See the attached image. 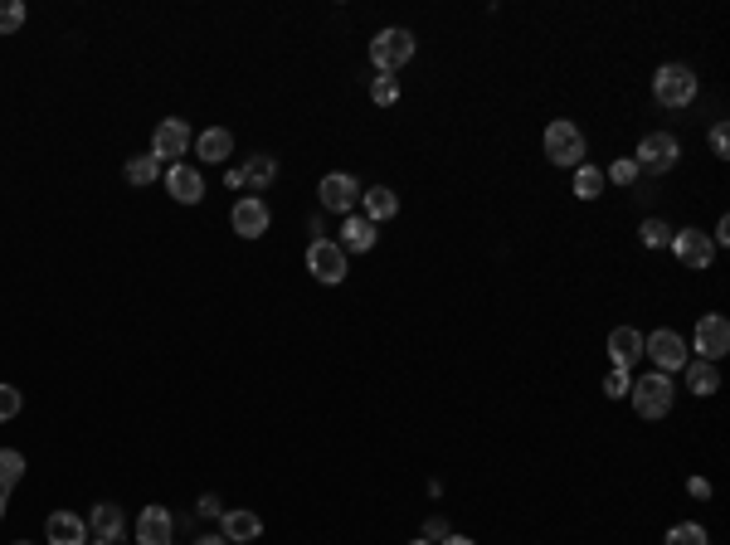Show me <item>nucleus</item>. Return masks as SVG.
I'll return each instance as SVG.
<instances>
[{
  "label": "nucleus",
  "mask_w": 730,
  "mask_h": 545,
  "mask_svg": "<svg viewBox=\"0 0 730 545\" xmlns=\"http://www.w3.org/2000/svg\"><path fill=\"white\" fill-rule=\"evenodd\" d=\"M438 545H477L473 536H448V541H438Z\"/></svg>",
  "instance_id": "40"
},
{
  "label": "nucleus",
  "mask_w": 730,
  "mask_h": 545,
  "mask_svg": "<svg viewBox=\"0 0 730 545\" xmlns=\"http://www.w3.org/2000/svg\"><path fill=\"white\" fill-rule=\"evenodd\" d=\"M317 195H322V205H327L331 215H351V210L361 205V181H356V176H341V171H331V176H322Z\"/></svg>",
  "instance_id": "10"
},
{
  "label": "nucleus",
  "mask_w": 730,
  "mask_h": 545,
  "mask_svg": "<svg viewBox=\"0 0 730 545\" xmlns=\"http://www.w3.org/2000/svg\"><path fill=\"white\" fill-rule=\"evenodd\" d=\"M711 244H730V219H721V224H716V234H711Z\"/></svg>",
  "instance_id": "39"
},
{
  "label": "nucleus",
  "mask_w": 730,
  "mask_h": 545,
  "mask_svg": "<svg viewBox=\"0 0 730 545\" xmlns=\"http://www.w3.org/2000/svg\"><path fill=\"white\" fill-rule=\"evenodd\" d=\"M643 356H653V365L662 375H672V370H682V365L692 361V351H687V341L677 336L672 327L653 331V336H643Z\"/></svg>",
  "instance_id": "8"
},
{
  "label": "nucleus",
  "mask_w": 730,
  "mask_h": 545,
  "mask_svg": "<svg viewBox=\"0 0 730 545\" xmlns=\"http://www.w3.org/2000/svg\"><path fill=\"white\" fill-rule=\"evenodd\" d=\"M672 254L682 268H711V258H716V244H711V234H701V229H677L672 234Z\"/></svg>",
  "instance_id": "11"
},
{
  "label": "nucleus",
  "mask_w": 730,
  "mask_h": 545,
  "mask_svg": "<svg viewBox=\"0 0 730 545\" xmlns=\"http://www.w3.org/2000/svg\"><path fill=\"white\" fill-rule=\"evenodd\" d=\"M667 545H706V531H701V521H677V526L667 531Z\"/></svg>",
  "instance_id": "29"
},
{
  "label": "nucleus",
  "mask_w": 730,
  "mask_h": 545,
  "mask_svg": "<svg viewBox=\"0 0 730 545\" xmlns=\"http://www.w3.org/2000/svg\"><path fill=\"white\" fill-rule=\"evenodd\" d=\"M15 545H30V541H15Z\"/></svg>",
  "instance_id": "44"
},
{
  "label": "nucleus",
  "mask_w": 730,
  "mask_h": 545,
  "mask_svg": "<svg viewBox=\"0 0 730 545\" xmlns=\"http://www.w3.org/2000/svg\"><path fill=\"white\" fill-rule=\"evenodd\" d=\"M609 361L619 365V370H633V365L643 361V331H633V327L609 331Z\"/></svg>",
  "instance_id": "17"
},
{
  "label": "nucleus",
  "mask_w": 730,
  "mask_h": 545,
  "mask_svg": "<svg viewBox=\"0 0 730 545\" xmlns=\"http://www.w3.org/2000/svg\"><path fill=\"white\" fill-rule=\"evenodd\" d=\"M696 93H701V78L687 64H662L653 73V98L662 108H692Z\"/></svg>",
  "instance_id": "1"
},
{
  "label": "nucleus",
  "mask_w": 730,
  "mask_h": 545,
  "mask_svg": "<svg viewBox=\"0 0 730 545\" xmlns=\"http://www.w3.org/2000/svg\"><path fill=\"white\" fill-rule=\"evenodd\" d=\"M682 370H687V390H692L696 400H706V395L721 390V370H716L711 361H687Z\"/></svg>",
  "instance_id": "22"
},
{
  "label": "nucleus",
  "mask_w": 730,
  "mask_h": 545,
  "mask_svg": "<svg viewBox=\"0 0 730 545\" xmlns=\"http://www.w3.org/2000/svg\"><path fill=\"white\" fill-rule=\"evenodd\" d=\"M370 103H375V108H395V103H400V78H395V73H380V78L370 83Z\"/></svg>",
  "instance_id": "27"
},
{
  "label": "nucleus",
  "mask_w": 730,
  "mask_h": 545,
  "mask_svg": "<svg viewBox=\"0 0 730 545\" xmlns=\"http://www.w3.org/2000/svg\"><path fill=\"white\" fill-rule=\"evenodd\" d=\"M122 176H127V185H151L161 176V161H156V156H132V161L122 166Z\"/></svg>",
  "instance_id": "26"
},
{
  "label": "nucleus",
  "mask_w": 730,
  "mask_h": 545,
  "mask_svg": "<svg viewBox=\"0 0 730 545\" xmlns=\"http://www.w3.org/2000/svg\"><path fill=\"white\" fill-rule=\"evenodd\" d=\"M20 477H25V458L15 448H0V516H5V502H10V492H15Z\"/></svg>",
  "instance_id": "23"
},
{
  "label": "nucleus",
  "mask_w": 730,
  "mask_h": 545,
  "mask_svg": "<svg viewBox=\"0 0 730 545\" xmlns=\"http://www.w3.org/2000/svg\"><path fill=\"white\" fill-rule=\"evenodd\" d=\"M93 545H112V541H93Z\"/></svg>",
  "instance_id": "43"
},
{
  "label": "nucleus",
  "mask_w": 730,
  "mask_h": 545,
  "mask_svg": "<svg viewBox=\"0 0 730 545\" xmlns=\"http://www.w3.org/2000/svg\"><path fill=\"white\" fill-rule=\"evenodd\" d=\"M687 492H692L696 502H706V497H711V482H706V477H692V482H687Z\"/></svg>",
  "instance_id": "36"
},
{
  "label": "nucleus",
  "mask_w": 730,
  "mask_h": 545,
  "mask_svg": "<svg viewBox=\"0 0 730 545\" xmlns=\"http://www.w3.org/2000/svg\"><path fill=\"white\" fill-rule=\"evenodd\" d=\"M604 181H614V185H633V181H638V166H633V156H619V161L604 171Z\"/></svg>",
  "instance_id": "32"
},
{
  "label": "nucleus",
  "mask_w": 730,
  "mask_h": 545,
  "mask_svg": "<svg viewBox=\"0 0 730 545\" xmlns=\"http://www.w3.org/2000/svg\"><path fill=\"white\" fill-rule=\"evenodd\" d=\"M161 181H166V195H171L176 205H200V200H205V181H200V176H195V166H185V161L166 166V171H161Z\"/></svg>",
  "instance_id": "13"
},
{
  "label": "nucleus",
  "mask_w": 730,
  "mask_h": 545,
  "mask_svg": "<svg viewBox=\"0 0 730 545\" xmlns=\"http://www.w3.org/2000/svg\"><path fill=\"white\" fill-rule=\"evenodd\" d=\"M682 161V146L672 132H648L638 151H633V166H638V176H667L672 166Z\"/></svg>",
  "instance_id": "4"
},
{
  "label": "nucleus",
  "mask_w": 730,
  "mask_h": 545,
  "mask_svg": "<svg viewBox=\"0 0 730 545\" xmlns=\"http://www.w3.org/2000/svg\"><path fill=\"white\" fill-rule=\"evenodd\" d=\"M195 156H200V161H210V166H224V161L234 156V132H224V127L200 132V137H195Z\"/></svg>",
  "instance_id": "20"
},
{
  "label": "nucleus",
  "mask_w": 730,
  "mask_h": 545,
  "mask_svg": "<svg viewBox=\"0 0 730 545\" xmlns=\"http://www.w3.org/2000/svg\"><path fill=\"white\" fill-rule=\"evenodd\" d=\"M15 414H20V390L15 385H0V424L15 419Z\"/></svg>",
  "instance_id": "33"
},
{
  "label": "nucleus",
  "mask_w": 730,
  "mask_h": 545,
  "mask_svg": "<svg viewBox=\"0 0 730 545\" xmlns=\"http://www.w3.org/2000/svg\"><path fill=\"white\" fill-rule=\"evenodd\" d=\"M628 400H633V409H638L643 419H667V414H672V400H677V385H672V375L653 370V375L633 380Z\"/></svg>",
  "instance_id": "2"
},
{
  "label": "nucleus",
  "mask_w": 730,
  "mask_h": 545,
  "mask_svg": "<svg viewBox=\"0 0 730 545\" xmlns=\"http://www.w3.org/2000/svg\"><path fill=\"white\" fill-rule=\"evenodd\" d=\"M88 531L98 536V541H122V531H127V516H122V507L117 502H98L93 507V516H88Z\"/></svg>",
  "instance_id": "18"
},
{
  "label": "nucleus",
  "mask_w": 730,
  "mask_h": 545,
  "mask_svg": "<svg viewBox=\"0 0 730 545\" xmlns=\"http://www.w3.org/2000/svg\"><path fill=\"white\" fill-rule=\"evenodd\" d=\"M409 545H429V541H424V536H419V541H409Z\"/></svg>",
  "instance_id": "42"
},
{
  "label": "nucleus",
  "mask_w": 730,
  "mask_h": 545,
  "mask_svg": "<svg viewBox=\"0 0 730 545\" xmlns=\"http://www.w3.org/2000/svg\"><path fill=\"white\" fill-rule=\"evenodd\" d=\"M195 545H229V541H224V536H200Z\"/></svg>",
  "instance_id": "41"
},
{
  "label": "nucleus",
  "mask_w": 730,
  "mask_h": 545,
  "mask_svg": "<svg viewBox=\"0 0 730 545\" xmlns=\"http://www.w3.org/2000/svg\"><path fill=\"white\" fill-rule=\"evenodd\" d=\"M219 526H224V541L229 545H244V541H258V536H263V516L249 507H229L219 516Z\"/></svg>",
  "instance_id": "16"
},
{
  "label": "nucleus",
  "mask_w": 730,
  "mask_h": 545,
  "mask_svg": "<svg viewBox=\"0 0 730 545\" xmlns=\"http://www.w3.org/2000/svg\"><path fill=\"white\" fill-rule=\"evenodd\" d=\"M409 59H414V35L400 30V25H390V30H380L370 39V64L380 73H400Z\"/></svg>",
  "instance_id": "5"
},
{
  "label": "nucleus",
  "mask_w": 730,
  "mask_h": 545,
  "mask_svg": "<svg viewBox=\"0 0 730 545\" xmlns=\"http://www.w3.org/2000/svg\"><path fill=\"white\" fill-rule=\"evenodd\" d=\"M672 224L667 219H643V229H638V239H643V249H667L672 244Z\"/></svg>",
  "instance_id": "28"
},
{
  "label": "nucleus",
  "mask_w": 730,
  "mask_h": 545,
  "mask_svg": "<svg viewBox=\"0 0 730 545\" xmlns=\"http://www.w3.org/2000/svg\"><path fill=\"white\" fill-rule=\"evenodd\" d=\"M44 541L49 545H88V521L78 511H54L44 521Z\"/></svg>",
  "instance_id": "14"
},
{
  "label": "nucleus",
  "mask_w": 730,
  "mask_h": 545,
  "mask_svg": "<svg viewBox=\"0 0 730 545\" xmlns=\"http://www.w3.org/2000/svg\"><path fill=\"white\" fill-rule=\"evenodd\" d=\"M224 185H229V190H244V166H229V171H224Z\"/></svg>",
  "instance_id": "37"
},
{
  "label": "nucleus",
  "mask_w": 730,
  "mask_h": 545,
  "mask_svg": "<svg viewBox=\"0 0 730 545\" xmlns=\"http://www.w3.org/2000/svg\"><path fill=\"white\" fill-rule=\"evenodd\" d=\"M541 146H546L550 166H565V171H575V166H584V132L570 122V117H560V122H550L546 137H541Z\"/></svg>",
  "instance_id": "3"
},
{
  "label": "nucleus",
  "mask_w": 730,
  "mask_h": 545,
  "mask_svg": "<svg viewBox=\"0 0 730 545\" xmlns=\"http://www.w3.org/2000/svg\"><path fill=\"white\" fill-rule=\"evenodd\" d=\"M25 25V5L20 0H0V35H15Z\"/></svg>",
  "instance_id": "30"
},
{
  "label": "nucleus",
  "mask_w": 730,
  "mask_h": 545,
  "mask_svg": "<svg viewBox=\"0 0 730 545\" xmlns=\"http://www.w3.org/2000/svg\"><path fill=\"white\" fill-rule=\"evenodd\" d=\"M346 254H370L375 249V224L365 215H346V224H341V239H336Z\"/></svg>",
  "instance_id": "21"
},
{
  "label": "nucleus",
  "mask_w": 730,
  "mask_h": 545,
  "mask_svg": "<svg viewBox=\"0 0 730 545\" xmlns=\"http://www.w3.org/2000/svg\"><path fill=\"white\" fill-rule=\"evenodd\" d=\"M628 390H633V375H628V370H619V365H614V370L604 375V395H609V400H623Z\"/></svg>",
  "instance_id": "31"
},
{
  "label": "nucleus",
  "mask_w": 730,
  "mask_h": 545,
  "mask_svg": "<svg viewBox=\"0 0 730 545\" xmlns=\"http://www.w3.org/2000/svg\"><path fill=\"white\" fill-rule=\"evenodd\" d=\"M687 351H701V361H721L730 351V322L721 317V312H706L701 322H696V336H692V346Z\"/></svg>",
  "instance_id": "9"
},
{
  "label": "nucleus",
  "mask_w": 730,
  "mask_h": 545,
  "mask_svg": "<svg viewBox=\"0 0 730 545\" xmlns=\"http://www.w3.org/2000/svg\"><path fill=\"white\" fill-rule=\"evenodd\" d=\"M706 545H711V541H706Z\"/></svg>",
  "instance_id": "45"
},
{
  "label": "nucleus",
  "mask_w": 730,
  "mask_h": 545,
  "mask_svg": "<svg viewBox=\"0 0 730 545\" xmlns=\"http://www.w3.org/2000/svg\"><path fill=\"white\" fill-rule=\"evenodd\" d=\"M200 516H224V507H219V497H200Z\"/></svg>",
  "instance_id": "38"
},
{
  "label": "nucleus",
  "mask_w": 730,
  "mask_h": 545,
  "mask_svg": "<svg viewBox=\"0 0 730 545\" xmlns=\"http://www.w3.org/2000/svg\"><path fill=\"white\" fill-rule=\"evenodd\" d=\"M448 536H453V531H448V516H429V521H424V541L429 545L448 541Z\"/></svg>",
  "instance_id": "34"
},
{
  "label": "nucleus",
  "mask_w": 730,
  "mask_h": 545,
  "mask_svg": "<svg viewBox=\"0 0 730 545\" xmlns=\"http://www.w3.org/2000/svg\"><path fill=\"white\" fill-rule=\"evenodd\" d=\"M361 210L370 224H385V219L400 215V195L390 185H375V190H361Z\"/></svg>",
  "instance_id": "19"
},
{
  "label": "nucleus",
  "mask_w": 730,
  "mask_h": 545,
  "mask_svg": "<svg viewBox=\"0 0 730 545\" xmlns=\"http://www.w3.org/2000/svg\"><path fill=\"white\" fill-rule=\"evenodd\" d=\"M711 151H716L721 161L730 156V127H726V122H716V127H711Z\"/></svg>",
  "instance_id": "35"
},
{
  "label": "nucleus",
  "mask_w": 730,
  "mask_h": 545,
  "mask_svg": "<svg viewBox=\"0 0 730 545\" xmlns=\"http://www.w3.org/2000/svg\"><path fill=\"white\" fill-rule=\"evenodd\" d=\"M268 205H263V195H244V200H234V210H229V224H234V234L239 239H263L268 234Z\"/></svg>",
  "instance_id": "12"
},
{
  "label": "nucleus",
  "mask_w": 730,
  "mask_h": 545,
  "mask_svg": "<svg viewBox=\"0 0 730 545\" xmlns=\"http://www.w3.org/2000/svg\"><path fill=\"white\" fill-rule=\"evenodd\" d=\"M307 273L317 278V283H327V288H336L341 278H346V249L336 244V239H312L307 244Z\"/></svg>",
  "instance_id": "6"
},
{
  "label": "nucleus",
  "mask_w": 730,
  "mask_h": 545,
  "mask_svg": "<svg viewBox=\"0 0 730 545\" xmlns=\"http://www.w3.org/2000/svg\"><path fill=\"white\" fill-rule=\"evenodd\" d=\"M604 171H599V166H589V161H584V166H575V195H580V200H599V195H604Z\"/></svg>",
  "instance_id": "25"
},
{
  "label": "nucleus",
  "mask_w": 730,
  "mask_h": 545,
  "mask_svg": "<svg viewBox=\"0 0 730 545\" xmlns=\"http://www.w3.org/2000/svg\"><path fill=\"white\" fill-rule=\"evenodd\" d=\"M195 146V132H190V122H181V117H166V122H156V132H151V156L166 166H176V156H185Z\"/></svg>",
  "instance_id": "7"
},
{
  "label": "nucleus",
  "mask_w": 730,
  "mask_h": 545,
  "mask_svg": "<svg viewBox=\"0 0 730 545\" xmlns=\"http://www.w3.org/2000/svg\"><path fill=\"white\" fill-rule=\"evenodd\" d=\"M176 536V516L166 507H146L137 516V545H171Z\"/></svg>",
  "instance_id": "15"
},
{
  "label": "nucleus",
  "mask_w": 730,
  "mask_h": 545,
  "mask_svg": "<svg viewBox=\"0 0 730 545\" xmlns=\"http://www.w3.org/2000/svg\"><path fill=\"white\" fill-rule=\"evenodd\" d=\"M278 181V161L273 156H249L244 161V190H268Z\"/></svg>",
  "instance_id": "24"
}]
</instances>
